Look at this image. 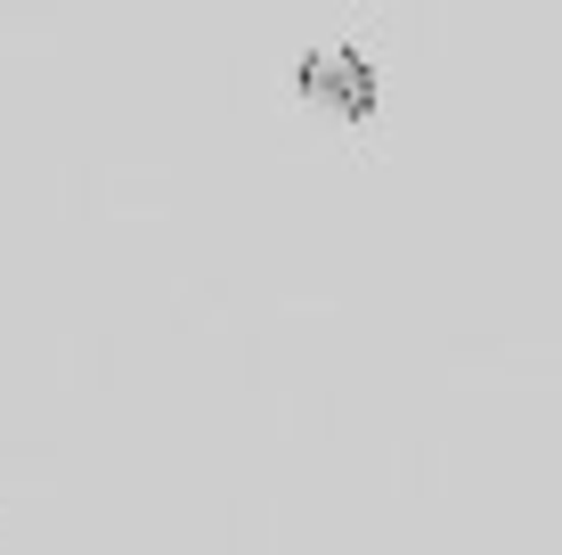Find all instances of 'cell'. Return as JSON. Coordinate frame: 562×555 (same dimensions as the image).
Segmentation results:
<instances>
[{
    "label": "cell",
    "mask_w": 562,
    "mask_h": 555,
    "mask_svg": "<svg viewBox=\"0 0 562 555\" xmlns=\"http://www.w3.org/2000/svg\"><path fill=\"white\" fill-rule=\"evenodd\" d=\"M294 99L310 114H326V123L342 131H367L383 107V82H375V49L351 42V33H335V42H310L294 57Z\"/></svg>",
    "instance_id": "1"
}]
</instances>
